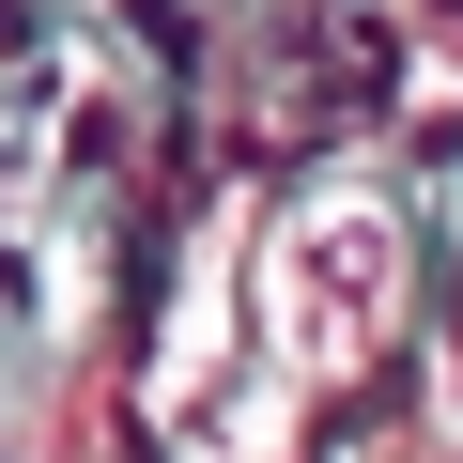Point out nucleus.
I'll list each match as a JSON object with an SVG mask.
<instances>
[{
    "label": "nucleus",
    "instance_id": "obj_1",
    "mask_svg": "<svg viewBox=\"0 0 463 463\" xmlns=\"http://www.w3.org/2000/svg\"><path fill=\"white\" fill-rule=\"evenodd\" d=\"M263 325H279V371L294 386H340L386 325H402V216L371 185H309L279 263H263Z\"/></svg>",
    "mask_w": 463,
    "mask_h": 463
}]
</instances>
